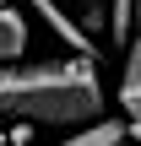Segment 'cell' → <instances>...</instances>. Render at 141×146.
<instances>
[{
	"instance_id": "obj_5",
	"label": "cell",
	"mask_w": 141,
	"mask_h": 146,
	"mask_svg": "<svg viewBox=\"0 0 141 146\" xmlns=\"http://www.w3.org/2000/svg\"><path fill=\"white\" fill-rule=\"evenodd\" d=\"M120 103L141 114V33L130 38V49H125V70H120Z\"/></svg>"
},
{
	"instance_id": "obj_1",
	"label": "cell",
	"mask_w": 141,
	"mask_h": 146,
	"mask_svg": "<svg viewBox=\"0 0 141 146\" xmlns=\"http://www.w3.org/2000/svg\"><path fill=\"white\" fill-rule=\"evenodd\" d=\"M98 114H103L98 60L71 54V60H38V65H27V60L0 65V119L76 130Z\"/></svg>"
},
{
	"instance_id": "obj_2",
	"label": "cell",
	"mask_w": 141,
	"mask_h": 146,
	"mask_svg": "<svg viewBox=\"0 0 141 146\" xmlns=\"http://www.w3.org/2000/svg\"><path fill=\"white\" fill-rule=\"evenodd\" d=\"M27 5H33V16H38V22H43V27H49V33H54L65 49H71V54H87V60H98V43H92V33H87L82 22H71V16L60 11V0H27Z\"/></svg>"
},
{
	"instance_id": "obj_7",
	"label": "cell",
	"mask_w": 141,
	"mask_h": 146,
	"mask_svg": "<svg viewBox=\"0 0 141 146\" xmlns=\"http://www.w3.org/2000/svg\"><path fill=\"white\" fill-rule=\"evenodd\" d=\"M76 11H82V22H87V33H103V0H71Z\"/></svg>"
},
{
	"instance_id": "obj_3",
	"label": "cell",
	"mask_w": 141,
	"mask_h": 146,
	"mask_svg": "<svg viewBox=\"0 0 141 146\" xmlns=\"http://www.w3.org/2000/svg\"><path fill=\"white\" fill-rule=\"evenodd\" d=\"M130 141V130H125V119H109V114H98V119H87V125H76L65 141L54 146H125Z\"/></svg>"
},
{
	"instance_id": "obj_4",
	"label": "cell",
	"mask_w": 141,
	"mask_h": 146,
	"mask_svg": "<svg viewBox=\"0 0 141 146\" xmlns=\"http://www.w3.org/2000/svg\"><path fill=\"white\" fill-rule=\"evenodd\" d=\"M27 43H33L27 16H22L16 5H0V65H5V60H22V54H27Z\"/></svg>"
},
{
	"instance_id": "obj_6",
	"label": "cell",
	"mask_w": 141,
	"mask_h": 146,
	"mask_svg": "<svg viewBox=\"0 0 141 146\" xmlns=\"http://www.w3.org/2000/svg\"><path fill=\"white\" fill-rule=\"evenodd\" d=\"M103 33L114 43H130L136 38V0H103Z\"/></svg>"
},
{
	"instance_id": "obj_8",
	"label": "cell",
	"mask_w": 141,
	"mask_h": 146,
	"mask_svg": "<svg viewBox=\"0 0 141 146\" xmlns=\"http://www.w3.org/2000/svg\"><path fill=\"white\" fill-rule=\"evenodd\" d=\"M136 33H141V0H136Z\"/></svg>"
}]
</instances>
